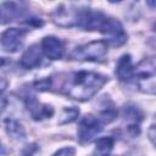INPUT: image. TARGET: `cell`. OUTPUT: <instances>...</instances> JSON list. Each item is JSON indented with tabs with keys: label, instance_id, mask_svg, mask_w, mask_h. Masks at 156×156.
<instances>
[{
	"label": "cell",
	"instance_id": "obj_12",
	"mask_svg": "<svg viewBox=\"0 0 156 156\" xmlns=\"http://www.w3.org/2000/svg\"><path fill=\"white\" fill-rule=\"evenodd\" d=\"M124 118L128 121V130L132 135H138L140 133V121L143 119V115L140 110L135 106H126L124 107Z\"/></svg>",
	"mask_w": 156,
	"mask_h": 156
},
{
	"label": "cell",
	"instance_id": "obj_7",
	"mask_svg": "<svg viewBox=\"0 0 156 156\" xmlns=\"http://www.w3.org/2000/svg\"><path fill=\"white\" fill-rule=\"evenodd\" d=\"M24 30L20 28H9L1 34V46L6 52L18 51L24 41Z\"/></svg>",
	"mask_w": 156,
	"mask_h": 156
},
{
	"label": "cell",
	"instance_id": "obj_18",
	"mask_svg": "<svg viewBox=\"0 0 156 156\" xmlns=\"http://www.w3.org/2000/svg\"><path fill=\"white\" fill-rule=\"evenodd\" d=\"M76 155V149L72 146H66L56 151L52 156H74Z\"/></svg>",
	"mask_w": 156,
	"mask_h": 156
},
{
	"label": "cell",
	"instance_id": "obj_8",
	"mask_svg": "<svg viewBox=\"0 0 156 156\" xmlns=\"http://www.w3.org/2000/svg\"><path fill=\"white\" fill-rule=\"evenodd\" d=\"M24 104L28 110V112L30 113L32 118L35 121H41L44 118H49L54 115V108L50 105L43 104L40 102L35 96L29 95L24 99Z\"/></svg>",
	"mask_w": 156,
	"mask_h": 156
},
{
	"label": "cell",
	"instance_id": "obj_14",
	"mask_svg": "<svg viewBox=\"0 0 156 156\" xmlns=\"http://www.w3.org/2000/svg\"><path fill=\"white\" fill-rule=\"evenodd\" d=\"M4 124H5V129L6 133L15 140H22L26 138V130L24 127L15 118L12 117H7L4 119Z\"/></svg>",
	"mask_w": 156,
	"mask_h": 156
},
{
	"label": "cell",
	"instance_id": "obj_6",
	"mask_svg": "<svg viewBox=\"0 0 156 156\" xmlns=\"http://www.w3.org/2000/svg\"><path fill=\"white\" fill-rule=\"evenodd\" d=\"M79 7L72 5H60L55 9L51 17L55 24L60 27H76Z\"/></svg>",
	"mask_w": 156,
	"mask_h": 156
},
{
	"label": "cell",
	"instance_id": "obj_10",
	"mask_svg": "<svg viewBox=\"0 0 156 156\" xmlns=\"http://www.w3.org/2000/svg\"><path fill=\"white\" fill-rule=\"evenodd\" d=\"M43 50H41V46L39 45H32L29 46L24 52L23 55L21 56V60H20V63L23 68H27V69H30V68H34V67H38L40 63H41V60H43Z\"/></svg>",
	"mask_w": 156,
	"mask_h": 156
},
{
	"label": "cell",
	"instance_id": "obj_17",
	"mask_svg": "<svg viewBox=\"0 0 156 156\" xmlns=\"http://www.w3.org/2000/svg\"><path fill=\"white\" fill-rule=\"evenodd\" d=\"M34 87L38 89V90H49L51 89L52 87V79L51 78H44V79H40V80H37L34 83Z\"/></svg>",
	"mask_w": 156,
	"mask_h": 156
},
{
	"label": "cell",
	"instance_id": "obj_21",
	"mask_svg": "<svg viewBox=\"0 0 156 156\" xmlns=\"http://www.w3.org/2000/svg\"><path fill=\"white\" fill-rule=\"evenodd\" d=\"M147 5H151V6H156V2H151V1H147Z\"/></svg>",
	"mask_w": 156,
	"mask_h": 156
},
{
	"label": "cell",
	"instance_id": "obj_3",
	"mask_svg": "<svg viewBox=\"0 0 156 156\" xmlns=\"http://www.w3.org/2000/svg\"><path fill=\"white\" fill-rule=\"evenodd\" d=\"M108 43L106 40H94L77 46L71 57L77 61H100L107 52Z\"/></svg>",
	"mask_w": 156,
	"mask_h": 156
},
{
	"label": "cell",
	"instance_id": "obj_9",
	"mask_svg": "<svg viewBox=\"0 0 156 156\" xmlns=\"http://www.w3.org/2000/svg\"><path fill=\"white\" fill-rule=\"evenodd\" d=\"M40 46H41L44 55L50 60H60L62 58L65 54V48H63L62 41L58 38L52 37V35L43 38Z\"/></svg>",
	"mask_w": 156,
	"mask_h": 156
},
{
	"label": "cell",
	"instance_id": "obj_15",
	"mask_svg": "<svg viewBox=\"0 0 156 156\" xmlns=\"http://www.w3.org/2000/svg\"><path fill=\"white\" fill-rule=\"evenodd\" d=\"M113 144L115 140L111 136H104L98 139L95 143L94 156H108L113 149Z\"/></svg>",
	"mask_w": 156,
	"mask_h": 156
},
{
	"label": "cell",
	"instance_id": "obj_5",
	"mask_svg": "<svg viewBox=\"0 0 156 156\" xmlns=\"http://www.w3.org/2000/svg\"><path fill=\"white\" fill-rule=\"evenodd\" d=\"M102 121L99 117H95L93 115H85L78 126V140L82 144L91 141L101 130H102Z\"/></svg>",
	"mask_w": 156,
	"mask_h": 156
},
{
	"label": "cell",
	"instance_id": "obj_13",
	"mask_svg": "<svg viewBox=\"0 0 156 156\" xmlns=\"http://www.w3.org/2000/svg\"><path fill=\"white\" fill-rule=\"evenodd\" d=\"M1 9V23L5 24L9 21H13L15 18L20 17L23 12L22 4L15 2V1H4L0 4Z\"/></svg>",
	"mask_w": 156,
	"mask_h": 156
},
{
	"label": "cell",
	"instance_id": "obj_16",
	"mask_svg": "<svg viewBox=\"0 0 156 156\" xmlns=\"http://www.w3.org/2000/svg\"><path fill=\"white\" fill-rule=\"evenodd\" d=\"M78 116H79V110L77 107H65L62 110V113H61L60 119L57 121V123L58 124L71 123V122L76 121Z\"/></svg>",
	"mask_w": 156,
	"mask_h": 156
},
{
	"label": "cell",
	"instance_id": "obj_1",
	"mask_svg": "<svg viewBox=\"0 0 156 156\" xmlns=\"http://www.w3.org/2000/svg\"><path fill=\"white\" fill-rule=\"evenodd\" d=\"M107 80L106 76L91 71L72 72L63 79L60 90L71 99L85 101L98 94Z\"/></svg>",
	"mask_w": 156,
	"mask_h": 156
},
{
	"label": "cell",
	"instance_id": "obj_2",
	"mask_svg": "<svg viewBox=\"0 0 156 156\" xmlns=\"http://www.w3.org/2000/svg\"><path fill=\"white\" fill-rule=\"evenodd\" d=\"M136 88L144 94H156V56L143 58L134 68Z\"/></svg>",
	"mask_w": 156,
	"mask_h": 156
},
{
	"label": "cell",
	"instance_id": "obj_19",
	"mask_svg": "<svg viewBox=\"0 0 156 156\" xmlns=\"http://www.w3.org/2000/svg\"><path fill=\"white\" fill-rule=\"evenodd\" d=\"M147 136H149L150 141L154 144V146L156 147V116H155V118H154V121H152V123L147 130Z\"/></svg>",
	"mask_w": 156,
	"mask_h": 156
},
{
	"label": "cell",
	"instance_id": "obj_11",
	"mask_svg": "<svg viewBox=\"0 0 156 156\" xmlns=\"http://www.w3.org/2000/svg\"><path fill=\"white\" fill-rule=\"evenodd\" d=\"M134 68L130 55H122L116 65V76L122 82H129L134 78Z\"/></svg>",
	"mask_w": 156,
	"mask_h": 156
},
{
	"label": "cell",
	"instance_id": "obj_4",
	"mask_svg": "<svg viewBox=\"0 0 156 156\" xmlns=\"http://www.w3.org/2000/svg\"><path fill=\"white\" fill-rule=\"evenodd\" d=\"M100 32L107 38L106 41H108L113 46H121L127 41V34L124 32V28L122 23L112 17H106L104 21Z\"/></svg>",
	"mask_w": 156,
	"mask_h": 156
},
{
	"label": "cell",
	"instance_id": "obj_20",
	"mask_svg": "<svg viewBox=\"0 0 156 156\" xmlns=\"http://www.w3.org/2000/svg\"><path fill=\"white\" fill-rule=\"evenodd\" d=\"M37 150H38V147H37L35 144L27 145V146H24V149L22 150V156H33Z\"/></svg>",
	"mask_w": 156,
	"mask_h": 156
}]
</instances>
